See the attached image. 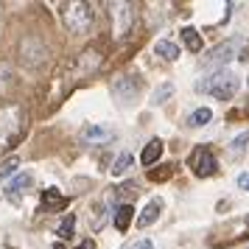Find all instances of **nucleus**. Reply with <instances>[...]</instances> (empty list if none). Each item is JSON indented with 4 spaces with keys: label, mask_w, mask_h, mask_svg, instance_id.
Returning a JSON list of instances; mask_svg holds the SVG:
<instances>
[{
    "label": "nucleus",
    "mask_w": 249,
    "mask_h": 249,
    "mask_svg": "<svg viewBox=\"0 0 249 249\" xmlns=\"http://www.w3.org/2000/svg\"><path fill=\"white\" fill-rule=\"evenodd\" d=\"M25 129V112L17 104H6L0 107V148H9L17 143V137Z\"/></svg>",
    "instance_id": "1"
},
{
    "label": "nucleus",
    "mask_w": 249,
    "mask_h": 249,
    "mask_svg": "<svg viewBox=\"0 0 249 249\" xmlns=\"http://www.w3.org/2000/svg\"><path fill=\"white\" fill-rule=\"evenodd\" d=\"M62 20L73 34H87L95 23V12H92L90 3L84 0H73V3H65L62 6Z\"/></svg>",
    "instance_id": "2"
},
{
    "label": "nucleus",
    "mask_w": 249,
    "mask_h": 249,
    "mask_svg": "<svg viewBox=\"0 0 249 249\" xmlns=\"http://www.w3.org/2000/svg\"><path fill=\"white\" fill-rule=\"evenodd\" d=\"M238 87H241V81H238V76L232 73V70H218V73L210 76L207 81H199V84H196V90L210 92L213 98H221V101L232 98V95L238 92Z\"/></svg>",
    "instance_id": "3"
},
{
    "label": "nucleus",
    "mask_w": 249,
    "mask_h": 249,
    "mask_svg": "<svg viewBox=\"0 0 249 249\" xmlns=\"http://www.w3.org/2000/svg\"><path fill=\"white\" fill-rule=\"evenodd\" d=\"M188 165H191V171L199 177V179H204V177H213L215 174V157H213V151L207 146H199V148H193L191 151V160H188Z\"/></svg>",
    "instance_id": "4"
},
{
    "label": "nucleus",
    "mask_w": 249,
    "mask_h": 249,
    "mask_svg": "<svg viewBox=\"0 0 249 249\" xmlns=\"http://www.w3.org/2000/svg\"><path fill=\"white\" fill-rule=\"evenodd\" d=\"M140 87H143L140 76L137 73H126V76H118L112 81V95L118 101H132L137 92H140Z\"/></svg>",
    "instance_id": "5"
},
{
    "label": "nucleus",
    "mask_w": 249,
    "mask_h": 249,
    "mask_svg": "<svg viewBox=\"0 0 249 249\" xmlns=\"http://www.w3.org/2000/svg\"><path fill=\"white\" fill-rule=\"evenodd\" d=\"M112 140V129L104 124H84L79 132V143L84 146H98V143H107Z\"/></svg>",
    "instance_id": "6"
},
{
    "label": "nucleus",
    "mask_w": 249,
    "mask_h": 249,
    "mask_svg": "<svg viewBox=\"0 0 249 249\" xmlns=\"http://www.w3.org/2000/svg\"><path fill=\"white\" fill-rule=\"evenodd\" d=\"M109 14H112L115 20V34L124 36L129 28H132V20H135V9L129 6V3H112L109 6Z\"/></svg>",
    "instance_id": "7"
},
{
    "label": "nucleus",
    "mask_w": 249,
    "mask_h": 249,
    "mask_svg": "<svg viewBox=\"0 0 249 249\" xmlns=\"http://www.w3.org/2000/svg\"><path fill=\"white\" fill-rule=\"evenodd\" d=\"M28 188H31V174H20V177H14V179L9 182V188H6V199L14 202V204H20L25 199Z\"/></svg>",
    "instance_id": "8"
},
{
    "label": "nucleus",
    "mask_w": 249,
    "mask_h": 249,
    "mask_svg": "<svg viewBox=\"0 0 249 249\" xmlns=\"http://www.w3.org/2000/svg\"><path fill=\"white\" fill-rule=\"evenodd\" d=\"M160 213H162V199H151V202L140 210V215H137V227H140V230L151 227L160 218Z\"/></svg>",
    "instance_id": "9"
},
{
    "label": "nucleus",
    "mask_w": 249,
    "mask_h": 249,
    "mask_svg": "<svg viewBox=\"0 0 249 249\" xmlns=\"http://www.w3.org/2000/svg\"><path fill=\"white\" fill-rule=\"evenodd\" d=\"M235 56V42H221V45L213 48L210 56H204V65H224Z\"/></svg>",
    "instance_id": "10"
},
{
    "label": "nucleus",
    "mask_w": 249,
    "mask_h": 249,
    "mask_svg": "<svg viewBox=\"0 0 249 249\" xmlns=\"http://www.w3.org/2000/svg\"><path fill=\"white\" fill-rule=\"evenodd\" d=\"M42 207L45 210H65L68 207V196L59 188H45L42 191Z\"/></svg>",
    "instance_id": "11"
},
{
    "label": "nucleus",
    "mask_w": 249,
    "mask_h": 249,
    "mask_svg": "<svg viewBox=\"0 0 249 249\" xmlns=\"http://www.w3.org/2000/svg\"><path fill=\"white\" fill-rule=\"evenodd\" d=\"M162 148H165V146H162V140H160V137L148 140L146 148H143V154H140V162H143V165H154V162L162 157Z\"/></svg>",
    "instance_id": "12"
},
{
    "label": "nucleus",
    "mask_w": 249,
    "mask_h": 249,
    "mask_svg": "<svg viewBox=\"0 0 249 249\" xmlns=\"http://www.w3.org/2000/svg\"><path fill=\"white\" fill-rule=\"evenodd\" d=\"M154 53L160 59H165V62H177L179 59V48L174 45V42H168V39H160L157 45H154Z\"/></svg>",
    "instance_id": "13"
},
{
    "label": "nucleus",
    "mask_w": 249,
    "mask_h": 249,
    "mask_svg": "<svg viewBox=\"0 0 249 249\" xmlns=\"http://www.w3.org/2000/svg\"><path fill=\"white\" fill-rule=\"evenodd\" d=\"M213 121V112L207 109V107H199V109H193L191 115H188V126L191 129H202V126H207Z\"/></svg>",
    "instance_id": "14"
},
{
    "label": "nucleus",
    "mask_w": 249,
    "mask_h": 249,
    "mask_svg": "<svg viewBox=\"0 0 249 249\" xmlns=\"http://www.w3.org/2000/svg\"><path fill=\"white\" fill-rule=\"evenodd\" d=\"M132 218H135V207H132V204H121L118 213H115V227H118L121 232H126L129 224H132Z\"/></svg>",
    "instance_id": "15"
},
{
    "label": "nucleus",
    "mask_w": 249,
    "mask_h": 249,
    "mask_svg": "<svg viewBox=\"0 0 249 249\" xmlns=\"http://www.w3.org/2000/svg\"><path fill=\"white\" fill-rule=\"evenodd\" d=\"M182 42H185V48L193 51V53H199V51H202V34H199L196 28H191V25H188V28H182Z\"/></svg>",
    "instance_id": "16"
},
{
    "label": "nucleus",
    "mask_w": 249,
    "mask_h": 249,
    "mask_svg": "<svg viewBox=\"0 0 249 249\" xmlns=\"http://www.w3.org/2000/svg\"><path fill=\"white\" fill-rule=\"evenodd\" d=\"M104 218H107V210H104L101 202H95L90 207V213H87V227H90V230H101Z\"/></svg>",
    "instance_id": "17"
},
{
    "label": "nucleus",
    "mask_w": 249,
    "mask_h": 249,
    "mask_svg": "<svg viewBox=\"0 0 249 249\" xmlns=\"http://www.w3.org/2000/svg\"><path fill=\"white\" fill-rule=\"evenodd\" d=\"M132 162H135V157H132L129 151H124V154L112 162V168H109V171H112V177H124L126 171L132 168Z\"/></svg>",
    "instance_id": "18"
},
{
    "label": "nucleus",
    "mask_w": 249,
    "mask_h": 249,
    "mask_svg": "<svg viewBox=\"0 0 249 249\" xmlns=\"http://www.w3.org/2000/svg\"><path fill=\"white\" fill-rule=\"evenodd\" d=\"M14 73H12V68L6 65V62H0V92H9L14 87Z\"/></svg>",
    "instance_id": "19"
},
{
    "label": "nucleus",
    "mask_w": 249,
    "mask_h": 249,
    "mask_svg": "<svg viewBox=\"0 0 249 249\" xmlns=\"http://www.w3.org/2000/svg\"><path fill=\"white\" fill-rule=\"evenodd\" d=\"M171 174H174V165H160V168L148 171V179L151 182H165V179H171Z\"/></svg>",
    "instance_id": "20"
},
{
    "label": "nucleus",
    "mask_w": 249,
    "mask_h": 249,
    "mask_svg": "<svg viewBox=\"0 0 249 249\" xmlns=\"http://www.w3.org/2000/svg\"><path fill=\"white\" fill-rule=\"evenodd\" d=\"M174 95V84H160L157 90H154V98H151V104H165Z\"/></svg>",
    "instance_id": "21"
},
{
    "label": "nucleus",
    "mask_w": 249,
    "mask_h": 249,
    "mask_svg": "<svg viewBox=\"0 0 249 249\" xmlns=\"http://www.w3.org/2000/svg\"><path fill=\"white\" fill-rule=\"evenodd\" d=\"M73 227H76V215H68V218H62V224H59V238H73Z\"/></svg>",
    "instance_id": "22"
},
{
    "label": "nucleus",
    "mask_w": 249,
    "mask_h": 249,
    "mask_svg": "<svg viewBox=\"0 0 249 249\" xmlns=\"http://www.w3.org/2000/svg\"><path fill=\"white\" fill-rule=\"evenodd\" d=\"M17 165H20V157H6L3 162H0V179L9 177L12 171H17Z\"/></svg>",
    "instance_id": "23"
},
{
    "label": "nucleus",
    "mask_w": 249,
    "mask_h": 249,
    "mask_svg": "<svg viewBox=\"0 0 249 249\" xmlns=\"http://www.w3.org/2000/svg\"><path fill=\"white\" fill-rule=\"evenodd\" d=\"M247 143H249V132H244V135H238L235 140L230 143V151H232V154H241V151L247 148Z\"/></svg>",
    "instance_id": "24"
},
{
    "label": "nucleus",
    "mask_w": 249,
    "mask_h": 249,
    "mask_svg": "<svg viewBox=\"0 0 249 249\" xmlns=\"http://www.w3.org/2000/svg\"><path fill=\"white\" fill-rule=\"evenodd\" d=\"M238 185H241L244 191H249V174H241V177H238Z\"/></svg>",
    "instance_id": "25"
},
{
    "label": "nucleus",
    "mask_w": 249,
    "mask_h": 249,
    "mask_svg": "<svg viewBox=\"0 0 249 249\" xmlns=\"http://www.w3.org/2000/svg\"><path fill=\"white\" fill-rule=\"evenodd\" d=\"M132 249H154V244H151V241H137Z\"/></svg>",
    "instance_id": "26"
},
{
    "label": "nucleus",
    "mask_w": 249,
    "mask_h": 249,
    "mask_svg": "<svg viewBox=\"0 0 249 249\" xmlns=\"http://www.w3.org/2000/svg\"><path fill=\"white\" fill-rule=\"evenodd\" d=\"M76 249H95V241H90V238H87V241H81Z\"/></svg>",
    "instance_id": "27"
},
{
    "label": "nucleus",
    "mask_w": 249,
    "mask_h": 249,
    "mask_svg": "<svg viewBox=\"0 0 249 249\" xmlns=\"http://www.w3.org/2000/svg\"><path fill=\"white\" fill-rule=\"evenodd\" d=\"M56 249H65V247H62V244H59V247H56Z\"/></svg>",
    "instance_id": "28"
}]
</instances>
